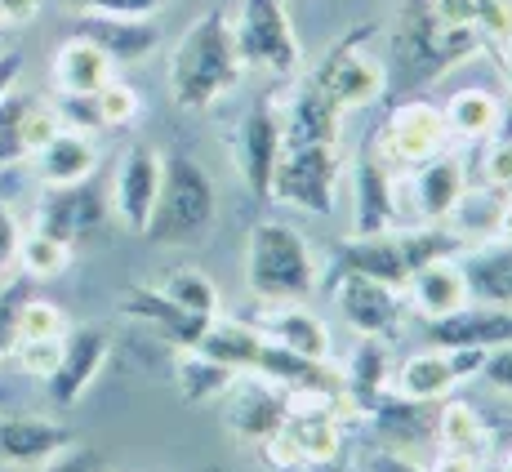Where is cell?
I'll return each mask as SVG.
<instances>
[{
  "label": "cell",
  "instance_id": "54",
  "mask_svg": "<svg viewBox=\"0 0 512 472\" xmlns=\"http://www.w3.org/2000/svg\"><path fill=\"white\" fill-rule=\"evenodd\" d=\"M14 183H18V170H0V201L14 196Z\"/></svg>",
  "mask_w": 512,
  "mask_h": 472
},
{
  "label": "cell",
  "instance_id": "32",
  "mask_svg": "<svg viewBox=\"0 0 512 472\" xmlns=\"http://www.w3.org/2000/svg\"><path fill=\"white\" fill-rule=\"evenodd\" d=\"M201 352H210L214 361H223L228 370H236V375H250L254 361H259L263 352V330L254 326V321H232V317H214L210 330L201 334V343H196Z\"/></svg>",
  "mask_w": 512,
  "mask_h": 472
},
{
  "label": "cell",
  "instance_id": "40",
  "mask_svg": "<svg viewBox=\"0 0 512 472\" xmlns=\"http://www.w3.org/2000/svg\"><path fill=\"white\" fill-rule=\"evenodd\" d=\"M481 179H486L490 192H512V139L495 134L486 139V152H481Z\"/></svg>",
  "mask_w": 512,
  "mask_h": 472
},
{
  "label": "cell",
  "instance_id": "28",
  "mask_svg": "<svg viewBox=\"0 0 512 472\" xmlns=\"http://www.w3.org/2000/svg\"><path fill=\"white\" fill-rule=\"evenodd\" d=\"M339 268L374 277V281L392 285V290H406V281H410V263H406V250H401L397 232L348 236V245H339Z\"/></svg>",
  "mask_w": 512,
  "mask_h": 472
},
{
  "label": "cell",
  "instance_id": "31",
  "mask_svg": "<svg viewBox=\"0 0 512 472\" xmlns=\"http://www.w3.org/2000/svg\"><path fill=\"white\" fill-rule=\"evenodd\" d=\"M464 277L472 290V303H495V308H512V245H481V250L459 254Z\"/></svg>",
  "mask_w": 512,
  "mask_h": 472
},
{
  "label": "cell",
  "instance_id": "15",
  "mask_svg": "<svg viewBox=\"0 0 512 472\" xmlns=\"http://www.w3.org/2000/svg\"><path fill=\"white\" fill-rule=\"evenodd\" d=\"M107 357H112V334L103 326H72L63 339V357H58L54 375L45 379L49 401L58 410H72L94 388V379L103 375Z\"/></svg>",
  "mask_w": 512,
  "mask_h": 472
},
{
  "label": "cell",
  "instance_id": "37",
  "mask_svg": "<svg viewBox=\"0 0 512 472\" xmlns=\"http://www.w3.org/2000/svg\"><path fill=\"white\" fill-rule=\"evenodd\" d=\"M67 330H72V321H67V312L58 303L36 299V294L23 299V308H18V339H63Z\"/></svg>",
  "mask_w": 512,
  "mask_h": 472
},
{
  "label": "cell",
  "instance_id": "11",
  "mask_svg": "<svg viewBox=\"0 0 512 472\" xmlns=\"http://www.w3.org/2000/svg\"><path fill=\"white\" fill-rule=\"evenodd\" d=\"M156 196H161V152L152 143H130L116 161L112 174V192H107V205H112L116 223L125 232L143 236L147 223H152Z\"/></svg>",
  "mask_w": 512,
  "mask_h": 472
},
{
  "label": "cell",
  "instance_id": "46",
  "mask_svg": "<svg viewBox=\"0 0 512 472\" xmlns=\"http://www.w3.org/2000/svg\"><path fill=\"white\" fill-rule=\"evenodd\" d=\"M27 472H103V455L90 446H67L63 455L45 459L41 468H27Z\"/></svg>",
  "mask_w": 512,
  "mask_h": 472
},
{
  "label": "cell",
  "instance_id": "50",
  "mask_svg": "<svg viewBox=\"0 0 512 472\" xmlns=\"http://www.w3.org/2000/svg\"><path fill=\"white\" fill-rule=\"evenodd\" d=\"M18 81H23V54H18V49H5V54H0V98L9 90H18Z\"/></svg>",
  "mask_w": 512,
  "mask_h": 472
},
{
  "label": "cell",
  "instance_id": "47",
  "mask_svg": "<svg viewBox=\"0 0 512 472\" xmlns=\"http://www.w3.org/2000/svg\"><path fill=\"white\" fill-rule=\"evenodd\" d=\"M366 472H428V464H419L415 455L397 446H374L366 450Z\"/></svg>",
  "mask_w": 512,
  "mask_h": 472
},
{
  "label": "cell",
  "instance_id": "3",
  "mask_svg": "<svg viewBox=\"0 0 512 472\" xmlns=\"http://www.w3.org/2000/svg\"><path fill=\"white\" fill-rule=\"evenodd\" d=\"M219 219V188L214 174L187 152H161V196L143 236L156 245H196Z\"/></svg>",
  "mask_w": 512,
  "mask_h": 472
},
{
  "label": "cell",
  "instance_id": "29",
  "mask_svg": "<svg viewBox=\"0 0 512 472\" xmlns=\"http://www.w3.org/2000/svg\"><path fill=\"white\" fill-rule=\"evenodd\" d=\"M441 121H446V134L459 143H486L495 134H504V103H499L490 90H455L441 107Z\"/></svg>",
  "mask_w": 512,
  "mask_h": 472
},
{
  "label": "cell",
  "instance_id": "23",
  "mask_svg": "<svg viewBox=\"0 0 512 472\" xmlns=\"http://www.w3.org/2000/svg\"><path fill=\"white\" fill-rule=\"evenodd\" d=\"M428 339L437 348L455 352H490L512 343V308H495V303H468V308L450 312L441 321H428Z\"/></svg>",
  "mask_w": 512,
  "mask_h": 472
},
{
  "label": "cell",
  "instance_id": "49",
  "mask_svg": "<svg viewBox=\"0 0 512 472\" xmlns=\"http://www.w3.org/2000/svg\"><path fill=\"white\" fill-rule=\"evenodd\" d=\"M490 459L472 455V450H441L437 459L428 464V472H486Z\"/></svg>",
  "mask_w": 512,
  "mask_h": 472
},
{
  "label": "cell",
  "instance_id": "7",
  "mask_svg": "<svg viewBox=\"0 0 512 472\" xmlns=\"http://www.w3.org/2000/svg\"><path fill=\"white\" fill-rule=\"evenodd\" d=\"M392 54H397V63L406 67L410 76L437 81V76H446L450 67H459V63H468L472 54H481V41H472V36L450 32L446 23H437L428 0H423V5H410L406 14H401L397 36H392Z\"/></svg>",
  "mask_w": 512,
  "mask_h": 472
},
{
  "label": "cell",
  "instance_id": "26",
  "mask_svg": "<svg viewBox=\"0 0 512 472\" xmlns=\"http://www.w3.org/2000/svg\"><path fill=\"white\" fill-rule=\"evenodd\" d=\"M112 76H116L112 58H107L94 41H85V36H76V32L54 49V63H49L54 94H98Z\"/></svg>",
  "mask_w": 512,
  "mask_h": 472
},
{
  "label": "cell",
  "instance_id": "25",
  "mask_svg": "<svg viewBox=\"0 0 512 472\" xmlns=\"http://www.w3.org/2000/svg\"><path fill=\"white\" fill-rule=\"evenodd\" d=\"M32 170H36V179H41V188H72V183L94 179V170H98L94 134L58 130L54 139L32 156Z\"/></svg>",
  "mask_w": 512,
  "mask_h": 472
},
{
  "label": "cell",
  "instance_id": "4",
  "mask_svg": "<svg viewBox=\"0 0 512 472\" xmlns=\"http://www.w3.org/2000/svg\"><path fill=\"white\" fill-rule=\"evenodd\" d=\"M339 183H343V143L317 139V143H285L281 161L272 170L268 196L290 210L330 219L339 210Z\"/></svg>",
  "mask_w": 512,
  "mask_h": 472
},
{
  "label": "cell",
  "instance_id": "19",
  "mask_svg": "<svg viewBox=\"0 0 512 472\" xmlns=\"http://www.w3.org/2000/svg\"><path fill=\"white\" fill-rule=\"evenodd\" d=\"M76 36L94 41L112 58V67H134L161 49V27L156 18H125V14H81L72 27Z\"/></svg>",
  "mask_w": 512,
  "mask_h": 472
},
{
  "label": "cell",
  "instance_id": "34",
  "mask_svg": "<svg viewBox=\"0 0 512 472\" xmlns=\"http://www.w3.org/2000/svg\"><path fill=\"white\" fill-rule=\"evenodd\" d=\"M156 290H161L170 303H179L183 312L201 317V321H214L223 312V294H219V285H214V277L210 272H201V268H187V263L183 268L161 272Z\"/></svg>",
  "mask_w": 512,
  "mask_h": 472
},
{
  "label": "cell",
  "instance_id": "36",
  "mask_svg": "<svg viewBox=\"0 0 512 472\" xmlns=\"http://www.w3.org/2000/svg\"><path fill=\"white\" fill-rule=\"evenodd\" d=\"M27 103H32V94L23 90H9L0 98V170H18V165L32 161V152H27Z\"/></svg>",
  "mask_w": 512,
  "mask_h": 472
},
{
  "label": "cell",
  "instance_id": "14",
  "mask_svg": "<svg viewBox=\"0 0 512 472\" xmlns=\"http://www.w3.org/2000/svg\"><path fill=\"white\" fill-rule=\"evenodd\" d=\"M107 214H112L107 192H98L94 183L85 179V183H72V188H45L32 228L45 236H58V241H67L76 250V245H85L90 236L103 232Z\"/></svg>",
  "mask_w": 512,
  "mask_h": 472
},
{
  "label": "cell",
  "instance_id": "5",
  "mask_svg": "<svg viewBox=\"0 0 512 472\" xmlns=\"http://www.w3.org/2000/svg\"><path fill=\"white\" fill-rule=\"evenodd\" d=\"M232 36L245 67H259L272 81H299L303 76V45L290 23L285 0H236Z\"/></svg>",
  "mask_w": 512,
  "mask_h": 472
},
{
  "label": "cell",
  "instance_id": "22",
  "mask_svg": "<svg viewBox=\"0 0 512 472\" xmlns=\"http://www.w3.org/2000/svg\"><path fill=\"white\" fill-rule=\"evenodd\" d=\"M263 339L290 348L308 361H330L334 357V334L330 326L308 308V303H259V321Z\"/></svg>",
  "mask_w": 512,
  "mask_h": 472
},
{
  "label": "cell",
  "instance_id": "16",
  "mask_svg": "<svg viewBox=\"0 0 512 472\" xmlns=\"http://www.w3.org/2000/svg\"><path fill=\"white\" fill-rule=\"evenodd\" d=\"M219 410H223V428H228L236 441L259 446V441H268L272 432L285 424L290 401H285V392L277 383H268L259 375H236L228 397L219 401Z\"/></svg>",
  "mask_w": 512,
  "mask_h": 472
},
{
  "label": "cell",
  "instance_id": "55",
  "mask_svg": "<svg viewBox=\"0 0 512 472\" xmlns=\"http://www.w3.org/2000/svg\"><path fill=\"white\" fill-rule=\"evenodd\" d=\"M9 49V27H0V54Z\"/></svg>",
  "mask_w": 512,
  "mask_h": 472
},
{
  "label": "cell",
  "instance_id": "24",
  "mask_svg": "<svg viewBox=\"0 0 512 472\" xmlns=\"http://www.w3.org/2000/svg\"><path fill=\"white\" fill-rule=\"evenodd\" d=\"M121 317L139 321V326L156 330L165 343H174V348H196L201 343V334L210 330V321L192 317V312H183L179 303H170L156 285H130V290L121 294Z\"/></svg>",
  "mask_w": 512,
  "mask_h": 472
},
{
  "label": "cell",
  "instance_id": "30",
  "mask_svg": "<svg viewBox=\"0 0 512 472\" xmlns=\"http://www.w3.org/2000/svg\"><path fill=\"white\" fill-rule=\"evenodd\" d=\"M232 379L236 370H228L201 348H179V357H174V388L187 406H219L228 397Z\"/></svg>",
  "mask_w": 512,
  "mask_h": 472
},
{
  "label": "cell",
  "instance_id": "51",
  "mask_svg": "<svg viewBox=\"0 0 512 472\" xmlns=\"http://www.w3.org/2000/svg\"><path fill=\"white\" fill-rule=\"evenodd\" d=\"M495 232H499V241H504V245H512V196H504V201H499Z\"/></svg>",
  "mask_w": 512,
  "mask_h": 472
},
{
  "label": "cell",
  "instance_id": "45",
  "mask_svg": "<svg viewBox=\"0 0 512 472\" xmlns=\"http://www.w3.org/2000/svg\"><path fill=\"white\" fill-rule=\"evenodd\" d=\"M477 375L486 379L499 397H512V343H504V348H490L486 357H481Z\"/></svg>",
  "mask_w": 512,
  "mask_h": 472
},
{
  "label": "cell",
  "instance_id": "17",
  "mask_svg": "<svg viewBox=\"0 0 512 472\" xmlns=\"http://www.w3.org/2000/svg\"><path fill=\"white\" fill-rule=\"evenodd\" d=\"M392 357H388V339H366L357 334L348 361L339 370V401L348 415H374L388 401L392 388Z\"/></svg>",
  "mask_w": 512,
  "mask_h": 472
},
{
  "label": "cell",
  "instance_id": "48",
  "mask_svg": "<svg viewBox=\"0 0 512 472\" xmlns=\"http://www.w3.org/2000/svg\"><path fill=\"white\" fill-rule=\"evenodd\" d=\"M45 0H0V27L18 32V27H32L41 18Z\"/></svg>",
  "mask_w": 512,
  "mask_h": 472
},
{
  "label": "cell",
  "instance_id": "35",
  "mask_svg": "<svg viewBox=\"0 0 512 472\" xmlns=\"http://www.w3.org/2000/svg\"><path fill=\"white\" fill-rule=\"evenodd\" d=\"M76 250L58 236H45V232H23V245H18V268H23L27 281H54L72 268Z\"/></svg>",
  "mask_w": 512,
  "mask_h": 472
},
{
  "label": "cell",
  "instance_id": "13",
  "mask_svg": "<svg viewBox=\"0 0 512 472\" xmlns=\"http://www.w3.org/2000/svg\"><path fill=\"white\" fill-rule=\"evenodd\" d=\"M334 308L343 312L352 334H366V339H392L401 330V317H406L401 290L343 268H339V281H334Z\"/></svg>",
  "mask_w": 512,
  "mask_h": 472
},
{
  "label": "cell",
  "instance_id": "8",
  "mask_svg": "<svg viewBox=\"0 0 512 472\" xmlns=\"http://www.w3.org/2000/svg\"><path fill=\"white\" fill-rule=\"evenodd\" d=\"M312 85L334 103V112L348 116L357 107H370L379 103L383 90H388V67L361 45V36H348L312 67Z\"/></svg>",
  "mask_w": 512,
  "mask_h": 472
},
{
  "label": "cell",
  "instance_id": "38",
  "mask_svg": "<svg viewBox=\"0 0 512 472\" xmlns=\"http://www.w3.org/2000/svg\"><path fill=\"white\" fill-rule=\"evenodd\" d=\"M94 103H98V121H103V130H125V125H134L139 112H143L139 90L125 85V81H116V76L94 94Z\"/></svg>",
  "mask_w": 512,
  "mask_h": 472
},
{
  "label": "cell",
  "instance_id": "33",
  "mask_svg": "<svg viewBox=\"0 0 512 472\" xmlns=\"http://www.w3.org/2000/svg\"><path fill=\"white\" fill-rule=\"evenodd\" d=\"M432 437L441 441V450H472V455H490V428L486 415L477 406L459 397L437 401V415H432Z\"/></svg>",
  "mask_w": 512,
  "mask_h": 472
},
{
  "label": "cell",
  "instance_id": "41",
  "mask_svg": "<svg viewBox=\"0 0 512 472\" xmlns=\"http://www.w3.org/2000/svg\"><path fill=\"white\" fill-rule=\"evenodd\" d=\"M54 112H58V121H63V130H81V134L103 130L94 94H54Z\"/></svg>",
  "mask_w": 512,
  "mask_h": 472
},
{
  "label": "cell",
  "instance_id": "53",
  "mask_svg": "<svg viewBox=\"0 0 512 472\" xmlns=\"http://www.w3.org/2000/svg\"><path fill=\"white\" fill-rule=\"evenodd\" d=\"M486 472H512V441L495 455V464H486Z\"/></svg>",
  "mask_w": 512,
  "mask_h": 472
},
{
  "label": "cell",
  "instance_id": "18",
  "mask_svg": "<svg viewBox=\"0 0 512 472\" xmlns=\"http://www.w3.org/2000/svg\"><path fill=\"white\" fill-rule=\"evenodd\" d=\"M379 232H397V179L383 156L361 152L352 165V236Z\"/></svg>",
  "mask_w": 512,
  "mask_h": 472
},
{
  "label": "cell",
  "instance_id": "27",
  "mask_svg": "<svg viewBox=\"0 0 512 472\" xmlns=\"http://www.w3.org/2000/svg\"><path fill=\"white\" fill-rule=\"evenodd\" d=\"M428 9L450 32H464L472 41H481L486 54H495L512 32V9L504 0H428Z\"/></svg>",
  "mask_w": 512,
  "mask_h": 472
},
{
  "label": "cell",
  "instance_id": "52",
  "mask_svg": "<svg viewBox=\"0 0 512 472\" xmlns=\"http://www.w3.org/2000/svg\"><path fill=\"white\" fill-rule=\"evenodd\" d=\"M495 58H499V67H504V76H508V90H512V32H508V41L495 49Z\"/></svg>",
  "mask_w": 512,
  "mask_h": 472
},
{
  "label": "cell",
  "instance_id": "56",
  "mask_svg": "<svg viewBox=\"0 0 512 472\" xmlns=\"http://www.w3.org/2000/svg\"><path fill=\"white\" fill-rule=\"evenodd\" d=\"M504 5H508V9H512V0H504Z\"/></svg>",
  "mask_w": 512,
  "mask_h": 472
},
{
  "label": "cell",
  "instance_id": "12",
  "mask_svg": "<svg viewBox=\"0 0 512 472\" xmlns=\"http://www.w3.org/2000/svg\"><path fill=\"white\" fill-rule=\"evenodd\" d=\"M446 147H450V134H446V121H441V107H432L428 98L397 103L379 130V156L406 165V170L428 161V156L446 152Z\"/></svg>",
  "mask_w": 512,
  "mask_h": 472
},
{
  "label": "cell",
  "instance_id": "42",
  "mask_svg": "<svg viewBox=\"0 0 512 472\" xmlns=\"http://www.w3.org/2000/svg\"><path fill=\"white\" fill-rule=\"evenodd\" d=\"M27 299V285L23 281H0V361H9V348L18 339V308Z\"/></svg>",
  "mask_w": 512,
  "mask_h": 472
},
{
  "label": "cell",
  "instance_id": "1",
  "mask_svg": "<svg viewBox=\"0 0 512 472\" xmlns=\"http://www.w3.org/2000/svg\"><path fill=\"white\" fill-rule=\"evenodd\" d=\"M245 76L228 9H205L170 49V98L179 112H210Z\"/></svg>",
  "mask_w": 512,
  "mask_h": 472
},
{
  "label": "cell",
  "instance_id": "2",
  "mask_svg": "<svg viewBox=\"0 0 512 472\" xmlns=\"http://www.w3.org/2000/svg\"><path fill=\"white\" fill-rule=\"evenodd\" d=\"M321 285L308 236L281 219H259L245 236V290L254 303H303Z\"/></svg>",
  "mask_w": 512,
  "mask_h": 472
},
{
  "label": "cell",
  "instance_id": "10",
  "mask_svg": "<svg viewBox=\"0 0 512 472\" xmlns=\"http://www.w3.org/2000/svg\"><path fill=\"white\" fill-rule=\"evenodd\" d=\"M481 357L486 352H455V348H423L415 357H406L397 370H392V392L410 406H437L464 379H472L481 370Z\"/></svg>",
  "mask_w": 512,
  "mask_h": 472
},
{
  "label": "cell",
  "instance_id": "20",
  "mask_svg": "<svg viewBox=\"0 0 512 472\" xmlns=\"http://www.w3.org/2000/svg\"><path fill=\"white\" fill-rule=\"evenodd\" d=\"M401 299H406V308L423 321H441V317H450V312L468 308L472 290H468L459 254H450V259H432V263H423V268H415L410 281H406V290H401Z\"/></svg>",
  "mask_w": 512,
  "mask_h": 472
},
{
  "label": "cell",
  "instance_id": "44",
  "mask_svg": "<svg viewBox=\"0 0 512 472\" xmlns=\"http://www.w3.org/2000/svg\"><path fill=\"white\" fill-rule=\"evenodd\" d=\"M165 5L170 0H72V9H81V14H125V18H152Z\"/></svg>",
  "mask_w": 512,
  "mask_h": 472
},
{
  "label": "cell",
  "instance_id": "39",
  "mask_svg": "<svg viewBox=\"0 0 512 472\" xmlns=\"http://www.w3.org/2000/svg\"><path fill=\"white\" fill-rule=\"evenodd\" d=\"M63 339H18L14 348H9V361L18 366V375H32V379L45 383L49 375H54L58 357H63Z\"/></svg>",
  "mask_w": 512,
  "mask_h": 472
},
{
  "label": "cell",
  "instance_id": "6",
  "mask_svg": "<svg viewBox=\"0 0 512 472\" xmlns=\"http://www.w3.org/2000/svg\"><path fill=\"white\" fill-rule=\"evenodd\" d=\"M468 196V170L455 152H437L410 165L397 179V228H423V223H450Z\"/></svg>",
  "mask_w": 512,
  "mask_h": 472
},
{
  "label": "cell",
  "instance_id": "21",
  "mask_svg": "<svg viewBox=\"0 0 512 472\" xmlns=\"http://www.w3.org/2000/svg\"><path fill=\"white\" fill-rule=\"evenodd\" d=\"M76 446V432L45 415H5L0 419V464L5 468H41L45 459Z\"/></svg>",
  "mask_w": 512,
  "mask_h": 472
},
{
  "label": "cell",
  "instance_id": "9",
  "mask_svg": "<svg viewBox=\"0 0 512 472\" xmlns=\"http://www.w3.org/2000/svg\"><path fill=\"white\" fill-rule=\"evenodd\" d=\"M281 147H285V130H281V103L277 98H259V103L236 121V130L228 134V152H232L236 174H241V183L259 196V201H268L272 170H277V161H281Z\"/></svg>",
  "mask_w": 512,
  "mask_h": 472
},
{
  "label": "cell",
  "instance_id": "43",
  "mask_svg": "<svg viewBox=\"0 0 512 472\" xmlns=\"http://www.w3.org/2000/svg\"><path fill=\"white\" fill-rule=\"evenodd\" d=\"M18 245H23V219L14 214V205L9 201H0V281L14 277Z\"/></svg>",
  "mask_w": 512,
  "mask_h": 472
}]
</instances>
